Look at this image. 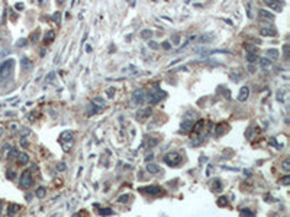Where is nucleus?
Instances as JSON below:
<instances>
[{
	"mask_svg": "<svg viewBox=\"0 0 290 217\" xmlns=\"http://www.w3.org/2000/svg\"><path fill=\"white\" fill-rule=\"evenodd\" d=\"M15 68V61L13 59H6L0 64V80H6L8 77H10V74L13 72Z\"/></svg>",
	"mask_w": 290,
	"mask_h": 217,
	"instance_id": "nucleus-1",
	"label": "nucleus"
},
{
	"mask_svg": "<svg viewBox=\"0 0 290 217\" xmlns=\"http://www.w3.org/2000/svg\"><path fill=\"white\" fill-rule=\"evenodd\" d=\"M164 162L170 167H177L181 164V156L177 154V152H170L164 156Z\"/></svg>",
	"mask_w": 290,
	"mask_h": 217,
	"instance_id": "nucleus-2",
	"label": "nucleus"
},
{
	"mask_svg": "<svg viewBox=\"0 0 290 217\" xmlns=\"http://www.w3.org/2000/svg\"><path fill=\"white\" fill-rule=\"evenodd\" d=\"M32 182H34V179H32V172H31V169H25L23 172H22V175H21V187L22 188H29L31 185H32Z\"/></svg>",
	"mask_w": 290,
	"mask_h": 217,
	"instance_id": "nucleus-3",
	"label": "nucleus"
},
{
	"mask_svg": "<svg viewBox=\"0 0 290 217\" xmlns=\"http://www.w3.org/2000/svg\"><path fill=\"white\" fill-rule=\"evenodd\" d=\"M141 192H145V194H151V195H160L162 194V188L158 187V185H148V187H142L139 188Z\"/></svg>",
	"mask_w": 290,
	"mask_h": 217,
	"instance_id": "nucleus-4",
	"label": "nucleus"
},
{
	"mask_svg": "<svg viewBox=\"0 0 290 217\" xmlns=\"http://www.w3.org/2000/svg\"><path fill=\"white\" fill-rule=\"evenodd\" d=\"M132 98L136 104H142L145 100H147V93L144 88H139V90H135L134 94H132Z\"/></svg>",
	"mask_w": 290,
	"mask_h": 217,
	"instance_id": "nucleus-5",
	"label": "nucleus"
},
{
	"mask_svg": "<svg viewBox=\"0 0 290 217\" xmlns=\"http://www.w3.org/2000/svg\"><path fill=\"white\" fill-rule=\"evenodd\" d=\"M152 113V108L151 107H145V108H139V110L136 112V120L139 122H145Z\"/></svg>",
	"mask_w": 290,
	"mask_h": 217,
	"instance_id": "nucleus-6",
	"label": "nucleus"
},
{
	"mask_svg": "<svg viewBox=\"0 0 290 217\" xmlns=\"http://www.w3.org/2000/svg\"><path fill=\"white\" fill-rule=\"evenodd\" d=\"M164 96H165V93L164 91H161V90H158V87H155V91L154 93H151V96H149V103L151 104H157L158 101H161L162 98H164Z\"/></svg>",
	"mask_w": 290,
	"mask_h": 217,
	"instance_id": "nucleus-7",
	"label": "nucleus"
},
{
	"mask_svg": "<svg viewBox=\"0 0 290 217\" xmlns=\"http://www.w3.org/2000/svg\"><path fill=\"white\" fill-rule=\"evenodd\" d=\"M205 125H206V122L202 119V120H197V123L196 125H193V128H191V130L195 132L196 135H200L202 132H203V128H205Z\"/></svg>",
	"mask_w": 290,
	"mask_h": 217,
	"instance_id": "nucleus-8",
	"label": "nucleus"
},
{
	"mask_svg": "<svg viewBox=\"0 0 290 217\" xmlns=\"http://www.w3.org/2000/svg\"><path fill=\"white\" fill-rule=\"evenodd\" d=\"M248 96H250V88H248V87H242V88L239 90L238 100H239V101H245V100L248 98Z\"/></svg>",
	"mask_w": 290,
	"mask_h": 217,
	"instance_id": "nucleus-9",
	"label": "nucleus"
},
{
	"mask_svg": "<svg viewBox=\"0 0 290 217\" xmlns=\"http://www.w3.org/2000/svg\"><path fill=\"white\" fill-rule=\"evenodd\" d=\"M16 159H18V164H19V165H26V164L29 162V156H28L25 152H23V154H18Z\"/></svg>",
	"mask_w": 290,
	"mask_h": 217,
	"instance_id": "nucleus-10",
	"label": "nucleus"
},
{
	"mask_svg": "<svg viewBox=\"0 0 290 217\" xmlns=\"http://www.w3.org/2000/svg\"><path fill=\"white\" fill-rule=\"evenodd\" d=\"M228 129H229L228 123H221V125H218V126H216V129H215V133L219 136V135H223V133H225V130H228Z\"/></svg>",
	"mask_w": 290,
	"mask_h": 217,
	"instance_id": "nucleus-11",
	"label": "nucleus"
},
{
	"mask_svg": "<svg viewBox=\"0 0 290 217\" xmlns=\"http://www.w3.org/2000/svg\"><path fill=\"white\" fill-rule=\"evenodd\" d=\"M261 35H264V36H276V35H277V31H276V29L263 28V29H261Z\"/></svg>",
	"mask_w": 290,
	"mask_h": 217,
	"instance_id": "nucleus-12",
	"label": "nucleus"
},
{
	"mask_svg": "<svg viewBox=\"0 0 290 217\" xmlns=\"http://www.w3.org/2000/svg\"><path fill=\"white\" fill-rule=\"evenodd\" d=\"M32 62H31V59H28V58H22V68L25 70V71H31L32 70Z\"/></svg>",
	"mask_w": 290,
	"mask_h": 217,
	"instance_id": "nucleus-13",
	"label": "nucleus"
},
{
	"mask_svg": "<svg viewBox=\"0 0 290 217\" xmlns=\"http://www.w3.org/2000/svg\"><path fill=\"white\" fill-rule=\"evenodd\" d=\"M147 171L149 174H158L160 172V167L155 164H147Z\"/></svg>",
	"mask_w": 290,
	"mask_h": 217,
	"instance_id": "nucleus-14",
	"label": "nucleus"
},
{
	"mask_svg": "<svg viewBox=\"0 0 290 217\" xmlns=\"http://www.w3.org/2000/svg\"><path fill=\"white\" fill-rule=\"evenodd\" d=\"M54 39H55V32L54 31H48L47 35H45V44H51Z\"/></svg>",
	"mask_w": 290,
	"mask_h": 217,
	"instance_id": "nucleus-15",
	"label": "nucleus"
},
{
	"mask_svg": "<svg viewBox=\"0 0 290 217\" xmlns=\"http://www.w3.org/2000/svg\"><path fill=\"white\" fill-rule=\"evenodd\" d=\"M19 210H21V205H19V204H10L9 208H8V213H9L10 216H13V214H16V211H19Z\"/></svg>",
	"mask_w": 290,
	"mask_h": 217,
	"instance_id": "nucleus-16",
	"label": "nucleus"
},
{
	"mask_svg": "<svg viewBox=\"0 0 290 217\" xmlns=\"http://www.w3.org/2000/svg\"><path fill=\"white\" fill-rule=\"evenodd\" d=\"M221 190H222L221 179H213V182H212V191H221Z\"/></svg>",
	"mask_w": 290,
	"mask_h": 217,
	"instance_id": "nucleus-17",
	"label": "nucleus"
},
{
	"mask_svg": "<svg viewBox=\"0 0 290 217\" xmlns=\"http://www.w3.org/2000/svg\"><path fill=\"white\" fill-rule=\"evenodd\" d=\"M258 15H260L261 18H265V19H273V18H274L271 12H267V10H264V9L258 10Z\"/></svg>",
	"mask_w": 290,
	"mask_h": 217,
	"instance_id": "nucleus-18",
	"label": "nucleus"
},
{
	"mask_svg": "<svg viewBox=\"0 0 290 217\" xmlns=\"http://www.w3.org/2000/svg\"><path fill=\"white\" fill-rule=\"evenodd\" d=\"M151 36H152V31H151V29H144V31H141V38H142V39H151Z\"/></svg>",
	"mask_w": 290,
	"mask_h": 217,
	"instance_id": "nucleus-19",
	"label": "nucleus"
},
{
	"mask_svg": "<svg viewBox=\"0 0 290 217\" xmlns=\"http://www.w3.org/2000/svg\"><path fill=\"white\" fill-rule=\"evenodd\" d=\"M191 128H193V123H191V120H186V122H183V123H181V129H183V130H186V132H190V130H191Z\"/></svg>",
	"mask_w": 290,
	"mask_h": 217,
	"instance_id": "nucleus-20",
	"label": "nucleus"
},
{
	"mask_svg": "<svg viewBox=\"0 0 290 217\" xmlns=\"http://www.w3.org/2000/svg\"><path fill=\"white\" fill-rule=\"evenodd\" d=\"M265 54H267V57H270V58H278V51H277V49H273V48H271V49H267Z\"/></svg>",
	"mask_w": 290,
	"mask_h": 217,
	"instance_id": "nucleus-21",
	"label": "nucleus"
},
{
	"mask_svg": "<svg viewBox=\"0 0 290 217\" xmlns=\"http://www.w3.org/2000/svg\"><path fill=\"white\" fill-rule=\"evenodd\" d=\"M35 194H36V197H38V198H44V197H45V194H47V190H45L44 187H39V188L35 191Z\"/></svg>",
	"mask_w": 290,
	"mask_h": 217,
	"instance_id": "nucleus-22",
	"label": "nucleus"
},
{
	"mask_svg": "<svg viewBox=\"0 0 290 217\" xmlns=\"http://www.w3.org/2000/svg\"><path fill=\"white\" fill-rule=\"evenodd\" d=\"M241 217H254V213L250 208H242L241 210Z\"/></svg>",
	"mask_w": 290,
	"mask_h": 217,
	"instance_id": "nucleus-23",
	"label": "nucleus"
},
{
	"mask_svg": "<svg viewBox=\"0 0 290 217\" xmlns=\"http://www.w3.org/2000/svg\"><path fill=\"white\" fill-rule=\"evenodd\" d=\"M93 104H94V106L102 107V106H105V98H102V97H96V98H93Z\"/></svg>",
	"mask_w": 290,
	"mask_h": 217,
	"instance_id": "nucleus-24",
	"label": "nucleus"
},
{
	"mask_svg": "<svg viewBox=\"0 0 290 217\" xmlns=\"http://www.w3.org/2000/svg\"><path fill=\"white\" fill-rule=\"evenodd\" d=\"M260 64H261L263 68H268V67L271 65V61H270L268 58H261V59H260Z\"/></svg>",
	"mask_w": 290,
	"mask_h": 217,
	"instance_id": "nucleus-25",
	"label": "nucleus"
},
{
	"mask_svg": "<svg viewBox=\"0 0 290 217\" xmlns=\"http://www.w3.org/2000/svg\"><path fill=\"white\" fill-rule=\"evenodd\" d=\"M245 59H247L248 62H255V61H257V55L250 52V54H247V55H245Z\"/></svg>",
	"mask_w": 290,
	"mask_h": 217,
	"instance_id": "nucleus-26",
	"label": "nucleus"
},
{
	"mask_svg": "<svg viewBox=\"0 0 290 217\" xmlns=\"http://www.w3.org/2000/svg\"><path fill=\"white\" fill-rule=\"evenodd\" d=\"M281 167H283V169L284 171H290V159L287 158V159H284L283 161V164H281Z\"/></svg>",
	"mask_w": 290,
	"mask_h": 217,
	"instance_id": "nucleus-27",
	"label": "nucleus"
},
{
	"mask_svg": "<svg viewBox=\"0 0 290 217\" xmlns=\"http://www.w3.org/2000/svg\"><path fill=\"white\" fill-rule=\"evenodd\" d=\"M280 184H281V185H289V184H290V177H289V175L283 177V178L280 179Z\"/></svg>",
	"mask_w": 290,
	"mask_h": 217,
	"instance_id": "nucleus-28",
	"label": "nucleus"
},
{
	"mask_svg": "<svg viewBox=\"0 0 290 217\" xmlns=\"http://www.w3.org/2000/svg\"><path fill=\"white\" fill-rule=\"evenodd\" d=\"M228 204V201H226V197H221V198H218V205H221V207H225Z\"/></svg>",
	"mask_w": 290,
	"mask_h": 217,
	"instance_id": "nucleus-29",
	"label": "nucleus"
},
{
	"mask_svg": "<svg viewBox=\"0 0 290 217\" xmlns=\"http://www.w3.org/2000/svg\"><path fill=\"white\" fill-rule=\"evenodd\" d=\"M112 213H113L112 208H103V210H100V214H102V216H110Z\"/></svg>",
	"mask_w": 290,
	"mask_h": 217,
	"instance_id": "nucleus-30",
	"label": "nucleus"
},
{
	"mask_svg": "<svg viewBox=\"0 0 290 217\" xmlns=\"http://www.w3.org/2000/svg\"><path fill=\"white\" fill-rule=\"evenodd\" d=\"M128 200H129V195H128V194H123V195H121V197L118 198L119 203H126Z\"/></svg>",
	"mask_w": 290,
	"mask_h": 217,
	"instance_id": "nucleus-31",
	"label": "nucleus"
},
{
	"mask_svg": "<svg viewBox=\"0 0 290 217\" xmlns=\"http://www.w3.org/2000/svg\"><path fill=\"white\" fill-rule=\"evenodd\" d=\"M16 156H18V151H16L15 148H12V151L9 152V159H10V158H16Z\"/></svg>",
	"mask_w": 290,
	"mask_h": 217,
	"instance_id": "nucleus-32",
	"label": "nucleus"
},
{
	"mask_svg": "<svg viewBox=\"0 0 290 217\" xmlns=\"http://www.w3.org/2000/svg\"><path fill=\"white\" fill-rule=\"evenodd\" d=\"M57 169L58 171H65V164L64 162H58L57 164Z\"/></svg>",
	"mask_w": 290,
	"mask_h": 217,
	"instance_id": "nucleus-33",
	"label": "nucleus"
},
{
	"mask_svg": "<svg viewBox=\"0 0 290 217\" xmlns=\"http://www.w3.org/2000/svg\"><path fill=\"white\" fill-rule=\"evenodd\" d=\"M149 48H152V49H157V48H158V44H157V42H154V41H149Z\"/></svg>",
	"mask_w": 290,
	"mask_h": 217,
	"instance_id": "nucleus-34",
	"label": "nucleus"
},
{
	"mask_svg": "<svg viewBox=\"0 0 290 217\" xmlns=\"http://www.w3.org/2000/svg\"><path fill=\"white\" fill-rule=\"evenodd\" d=\"M26 44H28V41L23 39V41H19V42H18V46H25Z\"/></svg>",
	"mask_w": 290,
	"mask_h": 217,
	"instance_id": "nucleus-35",
	"label": "nucleus"
},
{
	"mask_svg": "<svg viewBox=\"0 0 290 217\" xmlns=\"http://www.w3.org/2000/svg\"><path fill=\"white\" fill-rule=\"evenodd\" d=\"M162 48H165V49H171V45H170L168 42H164V44H162Z\"/></svg>",
	"mask_w": 290,
	"mask_h": 217,
	"instance_id": "nucleus-36",
	"label": "nucleus"
},
{
	"mask_svg": "<svg viewBox=\"0 0 290 217\" xmlns=\"http://www.w3.org/2000/svg\"><path fill=\"white\" fill-rule=\"evenodd\" d=\"M284 55H286V58L289 57V45H284Z\"/></svg>",
	"mask_w": 290,
	"mask_h": 217,
	"instance_id": "nucleus-37",
	"label": "nucleus"
},
{
	"mask_svg": "<svg viewBox=\"0 0 290 217\" xmlns=\"http://www.w3.org/2000/svg\"><path fill=\"white\" fill-rule=\"evenodd\" d=\"M8 177H9V179H13V178H15V172H13V171H12V172L9 171V172H8Z\"/></svg>",
	"mask_w": 290,
	"mask_h": 217,
	"instance_id": "nucleus-38",
	"label": "nucleus"
},
{
	"mask_svg": "<svg viewBox=\"0 0 290 217\" xmlns=\"http://www.w3.org/2000/svg\"><path fill=\"white\" fill-rule=\"evenodd\" d=\"M54 19H55L57 23H60V13H55V15H54Z\"/></svg>",
	"mask_w": 290,
	"mask_h": 217,
	"instance_id": "nucleus-39",
	"label": "nucleus"
},
{
	"mask_svg": "<svg viewBox=\"0 0 290 217\" xmlns=\"http://www.w3.org/2000/svg\"><path fill=\"white\" fill-rule=\"evenodd\" d=\"M16 9H18V10H22V9H23V5H22V3H18V5H16Z\"/></svg>",
	"mask_w": 290,
	"mask_h": 217,
	"instance_id": "nucleus-40",
	"label": "nucleus"
},
{
	"mask_svg": "<svg viewBox=\"0 0 290 217\" xmlns=\"http://www.w3.org/2000/svg\"><path fill=\"white\" fill-rule=\"evenodd\" d=\"M173 39H174V44H176V45H177V44H178V42H180V39H178V36H176V38H173Z\"/></svg>",
	"mask_w": 290,
	"mask_h": 217,
	"instance_id": "nucleus-41",
	"label": "nucleus"
},
{
	"mask_svg": "<svg viewBox=\"0 0 290 217\" xmlns=\"http://www.w3.org/2000/svg\"><path fill=\"white\" fill-rule=\"evenodd\" d=\"M73 217H81V211H80V213H74Z\"/></svg>",
	"mask_w": 290,
	"mask_h": 217,
	"instance_id": "nucleus-42",
	"label": "nucleus"
}]
</instances>
